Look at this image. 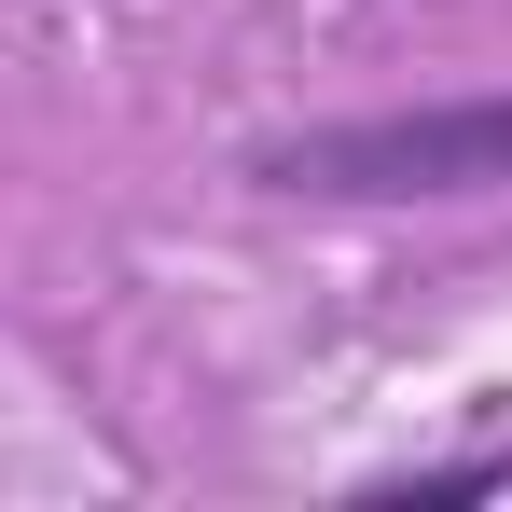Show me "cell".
I'll list each match as a JSON object with an SVG mask.
<instances>
[{
  "instance_id": "1",
  "label": "cell",
  "mask_w": 512,
  "mask_h": 512,
  "mask_svg": "<svg viewBox=\"0 0 512 512\" xmlns=\"http://www.w3.org/2000/svg\"><path fill=\"white\" fill-rule=\"evenodd\" d=\"M263 194H333V208H416V194H485L512 180V97H443V111H346L305 139L250 153Z\"/></svg>"
},
{
  "instance_id": "2",
  "label": "cell",
  "mask_w": 512,
  "mask_h": 512,
  "mask_svg": "<svg viewBox=\"0 0 512 512\" xmlns=\"http://www.w3.org/2000/svg\"><path fill=\"white\" fill-rule=\"evenodd\" d=\"M374 512H443V499H512V443L485 457H429V471H388V485H360Z\"/></svg>"
}]
</instances>
